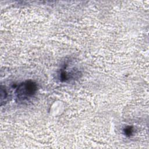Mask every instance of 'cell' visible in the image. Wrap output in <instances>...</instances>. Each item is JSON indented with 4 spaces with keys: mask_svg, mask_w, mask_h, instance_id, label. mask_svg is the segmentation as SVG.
Segmentation results:
<instances>
[{
    "mask_svg": "<svg viewBox=\"0 0 149 149\" xmlns=\"http://www.w3.org/2000/svg\"><path fill=\"white\" fill-rule=\"evenodd\" d=\"M36 91V86L31 81H27L22 84L17 90V97L25 100L33 95Z\"/></svg>",
    "mask_w": 149,
    "mask_h": 149,
    "instance_id": "cell-1",
    "label": "cell"
},
{
    "mask_svg": "<svg viewBox=\"0 0 149 149\" xmlns=\"http://www.w3.org/2000/svg\"><path fill=\"white\" fill-rule=\"evenodd\" d=\"M131 132H132V130H131L130 127H128V128L126 129L125 134H128V135H130V134H131Z\"/></svg>",
    "mask_w": 149,
    "mask_h": 149,
    "instance_id": "cell-2",
    "label": "cell"
}]
</instances>
